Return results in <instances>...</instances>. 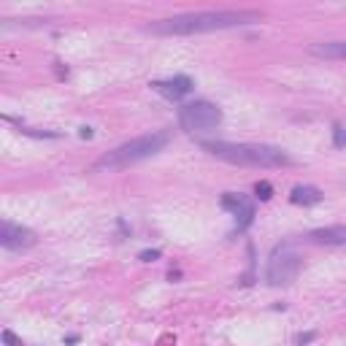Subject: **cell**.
Returning a JSON list of instances; mask_svg holds the SVG:
<instances>
[{"label":"cell","mask_w":346,"mask_h":346,"mask_svg":"<svg viewBox=\"0 0 346 346\" xmlns=\"http://www.w3.org/2000/svg\"><path fill=\"white\" fill-rule=\"evenodd\" d=\"M300 270H303V257L289 244H284V246H276L270 254L265 279H268L270 287H289V284H295Z\"/></svg>","instance_id":"cell-5"},{"label":"cell","mask_w":346,"mask_h":346,"mask_svg":"<svg viewBox=\"0 0 346 346\" xmlns=\"http://www.w3.org/2000/svg\"><path fill=\"white\" fill-rule=\"evenodd\" d=\"M192 79L189 76H173V79H160V81H152V89L157 95H163L165 100H182V98H187L189 92H192Z\"/></svg>","instance_id":"cell-8"},{"label":"cell","mask_w":346,"mask_h":346,"mask_svg":"<svg viewBox=\"0 0 346 346\" xmlns=\"http://www.w3.org/2000/svg\"><path fill=\"white\" fill-rule=\"evenodd\" d=\"M36 233L30 227H22V224H14V222H3L0 224V246L8 249V252H22V249L36 246Z\"/></svg>","instance_id":"cell-6"},{"label":"cell","mask_w":346,"mask_h":346,"mask_svg":"<svg viewBox=\"0 0 346 346\" xmlns=\"http://www.w3.org/2000/svg\"><path fill=\"white\" fill-rule=\"evenodd\" d=\"M308 244H317V246H346V224H333V227H317L311 230Z\"/></svg>","instance_id":"cell-9"},{"label":"cell","mask_w":346,"mask_h":346,"mask_svg":"<svg viewBox=\"0 0 346 346\" xmlns=\"http://www.w3.org/2000/svg\"><path fill=\"white\" fill-rule=\"evenodd\" d=\"M3 341H6V346H22V341H19L11 330H3Z\"/></svg>","instance_id":"cell-15"},{"label":"cell","mask_w":346,"mask_h":346,"mask_svg":"<svg viewBox=\"0 0 346 346\" xmlns=\"http://www.w3.org/2000/svg\"><path fill=\"white\" fill-rule=\"evenodd\" d=\"M263 19L260 11L252 8H219V11H192V14H176L157 22L146 24V33L152 36H198V33H214V30H230L254 24Z\"/></svg>","instance_id":"cell-1"},{"label":"cell","mask_w":346,"mask_h":346,"mask_svg":"<svg viewBox=\"0 0 346 346\" xmlns=\"http://www.w3.org/2000/svg\"><path fill=\"white\" fill-rule=\"evenodd\" d=\"M295 341H298L300 346H303V344H311V341H314V333H300Z\"/></svg>","instance_id":"cell-16"},{"label":"cell","mask_w":346,"mask_h":346,"mask_svg":"<svg viewBox=\"0 0 346 346\" xmlns=\"http://www.w3.org/2000/svg\"><path fill=\"white\" fill-rule=\"evenodd\" d=\"M168 143H170V130H154V133L138 135L133 141L117 146L114 152H106L92 165V170H124V168H130V165L143 163V160L160 154Z\"/></svg>","instance_id":"cell-3"},{"label":"cell","mask_w":346,"mask_h":346,"mask_svg":"<svg viewBox=\"0 0 346 346\" xmlns=\"http://www.w3.org/2000/svg\"><path fill=\"white\" fill-rule=\"evenodd\" d=\"M160 249H146V252H141L138 254V260H143V263H152V260H160Z\"/></svg>","instance_id":"cell-14"},{"label":"cell","mask_w":346,"mask_h":346,"mask_svg":"<svg viewBox=\"0 0 346 346\" xmlns=\"http://www.w3.org/2000/svg\"><path fill=\"white\" fill-rule=\"evenodd\" d=\"M219 203H222L224 211H230L233 217H238V233H241V230H246L249 224L254 222V205H252V200H249L246 195H241V192H224Z\"/></svg>","instance_id":"cell-7"},{"label":"cell","mask_w":346,"mask_h":346,"mask_svg":"<svg viewBox=\"0 0 346 346\" xmlns=\"http://www.w3.org/2000/svg\"><path fill=\"white\" fill-rule=\"evenodd\" d=\"M254 192H257L260 200H270V195H273V187H270L268 182H257V184H254Z\"/></svg>","instance_id":"cell-13"},{"label":"cell","mask_w":346,"mask_h":346,"mask_svg":"<svg viewBox=\"0 0 346 346\" xmlns=\"http://www.w3.org/2000/svg\"><path fill=\"white\" fill-rule=\"evenodd\" d=\"M333 146L346 149V130H344V124H338V122L333 124Z\"/></svg>","instance_id":"cell-12"},{"label":"cell","mask_w":346,"mask_h":346,"mask_svg":"<svg viewBox=\"0 0 346 346\" xmlns=\"http://www.w3.org/2000/svg\"><path fill=\"white\" fill-rule=\"evenodd\" d=\"M79 135H81V138H92V127H81V130H79Z\"/></svg>","instance_id":"cell-17"},{"label":"cell","mask_w":346,"mask_h":346,"mask_svg":"<svg viewBox=\"0 0 346 346\" xmlns=\"http://www.w3.org/2000/svg\"><path fill=\"white\" fill-rule=\"evenodd\" d=\"M308 54L322 60H346V41H319L311 43Z\"/></svg>","instance_id":"cell-10"},{"label":"cell","mask_w":346,"mask_h":346,"mask_svg":"<svg viewBox=\"0 0 346 346\" xmlns=\"http://www.w3.org/2000/svg\"><path fill=\"white\" fill-rule=\"evenodd\" d=\"M179 124L184 133H208L222 124V108L211 100H192L179 108Z\"/></svg>","instance_id":"cell-4"},{"label":"cell","mask_w":346,"mask_h":346,"mask_svg":"<svg viewBox=\"0 0 346 346\" xmlns=\"http://www.w3.org/2000/svg\"><path fill=\"white\" fill-rule=\"evenodd\" d=\"M289 200H292L295 205H317V203H322V189L308 187V184H298V187L289 192Z\"/></svg>","instance_id":"cell-11"},{"label":"cell","mask_w":346,"mask_h":346,"mask_svg":"<svg viewBox=\"0 0 346 346\" xmlns=\"http://www.w3.org/2000/svg\"><path fill=\"white\" fill-rule=\"evenodd\" d=\"M205 154L241 168H289L295 163L284 149L268 146V143H233V141H203L200 143Z\"/></svg>","instance_id":"cell-2"}]
</instances>
